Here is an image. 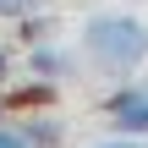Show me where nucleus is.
<instances>
[{
    "mask_svg": "<svg viewBox=\"0 0 148 148\" xmlns=\"http://www.w3.org/2000/svg\"><path fill=\"white\" fill-rule=\"evenodd\" d=\"M0 148H38L27 132H11V126H0Z\"/></svg>",
    "mask_w": 148,
    "mask_h": 148,
    "instance_id": "20e7f679",
    "label": "nucleus"
},
{
    "mask_svg": "<svg viewBox=\"0 0 148 148\" xmlns=\"http://www.w3.org/2000/svg\"><path fill=\"white\" fill-rule=\"evenodd\" d=\"M99 148H148V143H137V137H115V143H99Z\"/></svg>",
    "mask_w": 148,
    "mask_h": 148,
    "instance_id": "423d86ee",
    "label": "nucleus"
},
{
    "mask_svg": "<svg viewBox=\"0 0 148 148\" xmlns=\"http://www.w3.org/2000/svg\"><path fill=\"white\" fill-rule=\"evenodd\" d=\"M0 115H5V104H0Z\"/></svg>",
    "mask_w": 148,
    "mask_h": 148,
    "instance_id": "6e6552de",
    "label": "nucleus"
},
{
    "mask_svg": "<svg viewBox=\"0 0 148 148\" xmlns=\"http://www.w3.org/2000/svg\"><path fill=\"white\" fill-rule=\"evenodd\" d=\"M27 5H38V0H0V16H27Z\"/></svg>",
    "mask_w": 148,
    "mask_h": 148,
    "instance_id": "39448f33",
    "label": "nucleus"
},
{
    "mask_svg": "<svg viewBox=\"0 0 148 148\" xmlns=\"http://www.w3.org/2000/svg\"><path fill=\"white\" fill-rule=\"evenodd\" d=\"M82 49L99 71H137L148 60V22L126 16V11H99L82 22Z\"/></svg>",
    "mask_w": 148,
    "mask_h": 148,
    "instance_id": "f257e3e1",
    "label": "nucleus"
},
{
    "mask_svg": "<svg viewBox=\"0 0 148 148\" xmlns=\"http://www.w3.org/2000/svg\"><path fill=\"white\" fill-rule=\"evenodd\" d=\"M27 66H33V77H44V82H66L77 60H71L66 49H55V44H33V49H27Z\"/></svg>",
    "mask_w": 148,
    "mask_h": 148,
    "instance_id": "7ed1b4c3",
    "label": "nucleus"
},
{
    "mask_svg": "<svg viewBox=\"0 0 148 148\" xmlns=\"http://www.w3.org/2000/svg\"><path fill=\"white\" fill-rule=\"evenodd\" d=\"M104 115H110V126L121 137H148V82H121L110 93Z\"/></svg>",
    "mask_w": 148,
    "mask_h": 148,
    "instance_id": "f03ea898",
    "label": "nucleus"
},
{
    "mask_svg": "<svg viewBox=\"0 0 148 148\" xmlns=\"http://www.w3.org/2000/svg\"><path fill=\"white\" fill-rule=\"evenodd\" d=\"M5 71H11V55H5V44H0V77H5Z\"/></svg>",
    "mask_w": 148,
    "mask_h": 148,
    "instance_id": "0eeeda50",
    "label": "nucleus"
}]
</instances>
